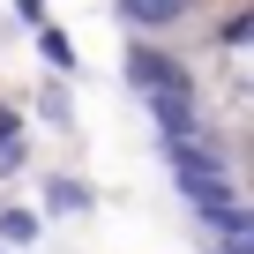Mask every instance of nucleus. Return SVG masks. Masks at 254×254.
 Here are the masks:
<instances>
[{"mask_svg":"<svg viewBox=\"0 0 254 254\" xmlns=\"http://www.w3.org/2000/svg\"><path fill=\"white\" fill-rule=\"evenodd\" d=\"M38 60H45L53 75H82V60H75V38H67V30H53V23H38Z\"/></svg>","mask_w":254,"mask_h":254,"instance_id":"0eeeda50","label":"nucleus"},{"mask_svg":"<svg viewBox=\"0 0 254 254\" xmlns=\"http://www.w3.org/2000/svg\"><path fill=\"white\" fill-rule=\"evenodd\" d=\"M30 112L53 127V135H75V97H67V75H53V82L30 97Z\"/></svg>","mask_w":254,"mask_h":254,"instance_id":"423d86ee","label":"nucleus"},{"mask_svg":"<svg viewBox=\"0 0 254 254\" xmlns=\"http://www.w3.org/2000/svg\"><path fill=\"white\" fill-rule=\"evenodd\" d=\"M90 209H97V187L75 180V172H53L38 187V217H90Z\"/></svg>","mask_w":254,"mask_h":254,"instance_id":"20e7f679","label":"nucleus"},{"mask_svg":"<svg viewBox=\"0 0 254 254\" xmlns=\"http://www.w3.org/2000/svg\"><path fill=\"white\" fill-rule=\"evenodd\" d=\"M15 15H23L30 30H38V23H53V15H45V0H15Z\"/></svg>","mask_w":254,"mask_h":254,"instance_id":"1a4fd4ad","label":"nucleus"},{"mask_svg":"<svg viewBox=\"0 0 254 254\" xmlns=\"http://www.w3.org/2000/svg\"><path fill=\"white\" fill-rule=\"evenodd\" d=\"M0 150H23V120L15 112H0Z\"/></svg>","mask_w":254,"mask_h":254,"instance_id":"6e6552de","label":"nucleus"},{"mask_svg":"<svg viewBox=\"0 0 254 254\" xmlns=\"http://www.w3.org/2000/svg\"><path fill=\"white\" fill-rule=\"evenodd\" d=\"M38 239H45V217H38V209L0 202V247H8V254H23V247H38Z\"/></svg>","mask_w":254,"mask_h":254,"instance_id":"39448f33","label":"nucleus"},{"mask_svg":"<svg viewBox=\"0 0 254 254\" xmlns=\"http://www.w3.org/2000/svg\"><path fill=\"white\" fill-rule=\"evenodd\" d=\"M0 254H8V247H0Z\"/></svg>","mask_w":254,"mask_h":254,"instance_id":"9d476101","label":"nucleus"},{"mask_svg":"<svg viewBox=\"0 0 254 254\" xmlns=\"http://www.w3.org/2000/svg\"><path fill=\"white\" fill-rule=\"evenodd\" d=\"M142 105H150V120H157V135H194V127H209L194 90H142Z\"/></svg>","mask_w":254,"mask_h":254,"instance_id":"7ed1b4c3","label":"nucleus"},{"mask_svg":"<svg viewBox=\"0 0 254 254\" xmlns=\"http://www.w3.org/2000/svg\"><path fill=\"white\" fill-rule=\"evenodd\" d=\"M112 15L135 30V38H157V30H180L194 15V0H112Z\"/></svg>","mask_w":254,"mask_h":254,"instance_id":"f03ea898","label":"nucleus"},{"mask_svg":"<svg viewBox=\"0 0 254 254\" xmlns=\"http://www.w3.org/2000/svg\"><path fill=\"white\" fill-rule=\"evenodd\" d=\"M120 67H127V90H135V97H142V90H194V67L172 60V53L150 45V38H127V60H120Z\"/></svg>","mask_w":254,"mask_h":254,"instance_id":"f257e3e1","label":"nucleus"}]
</instances>
